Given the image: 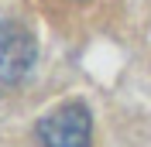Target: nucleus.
<instances>
[{
  "instance_id": "f257e3e1",
  "label": "nucleus",
  "mask_w": 151,
  "mask_h": 147,
  "mask_svg": "<svg viewBox=\"0 0 151 147\" xmlns=\"http://www.w3.org/2000/svg\"><path fill=\"white\" fill-rule=\"evenodd\" d=\"M41 147H89L93 144V116L83 103H62L38 120Z\"/></svg>"
},
{
  "instance_id": "f03ea898",
  "label": "nucleus",
  "mask_w": 151,
  "mask_h": 147,
  "mask_svg": "<svg viewBox=\"0 0 151 147\" xmlns=\"http://www.w3.org/2000/svg\"><path fill=\"white\" fill-rule=\"evenodd\" d=\"M35 55L38 45L28 34V28H21L14 21H0V92L14 89L31 72Z\"/></svg>"
}]
</instances>
